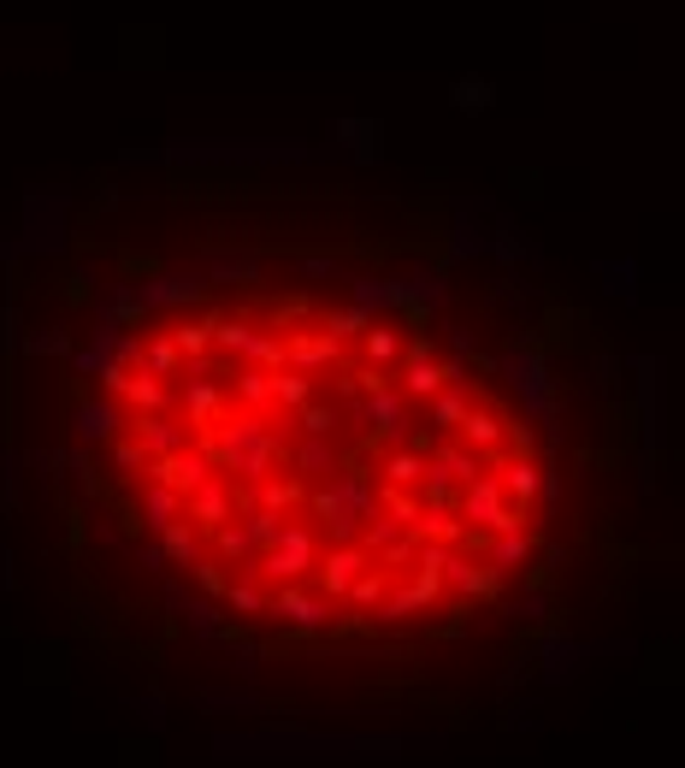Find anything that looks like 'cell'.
Wrapping results in <instances>:
<instances>
[{
  "mask_svg": "<svg viewBox=\"0 0 685 768\" xmlns=\"http://www.w3.org/2000/svg\"><path fill=\"white\" fill-rule=\"evenodd\" d=\"M196 443L207 449L214 473H225L231 485H260L290 467V438L278 432L266 415H249V408H225L214 426H201Z\"/></svg>",
  "mask_w": 685,
  "mask_h": 768,
  "instance_id": "obj_1",
  "label": "cell"
},
{
  "mask_svg": "<svg viewBox=\"0 0 685 768\" xmlns=\"http://www.w3.org/2000/svg\"><path fill=\"white\" fill-rule=\"evenodd\" d=\"M360 757V751H378V757H396L408 751L403 734H308V727H260V734H219V757Z\"/></svg>",
  "mask_w": 685,
  "mask_h": 768,
  "instance_id": "obj_2",
  "label": "cell"
},
{
  "mask_svg": "<svg viewBox=\"0 0 685 768\" xmlns=\"http://www.w3.org/2000/svg\"><path fill=\"white\" fill-rule=\"evenodd\" d=\"M301 502L314 509V520H326V545H355L360 527L378 515V485L373 473H337L331 485L319 479Z\"/></svg>",
  "mask_w": 685,
  "mask_h": 768,
  "instance_id": "obj_3",
  "label": "cell"
},
{
  "mask_svg": "<svg viewBox=\"0 0 685 768\" xmlns=\"http://www.w3.org/2000/svg\"><path fill=\"white\" fill-rule=\"evenodd\" d=\"M319 550H326V538H319L308 520H290V515H284L278 538H272V545H266L255 561H242L237 573H249V579H272V586H290V579H308V573H314Z\"/></svg>",
  "mask_w": 685,
  "mask_h": 768,
  "instance_id": "obj_4",
  "label": "cell"
},
{
  "mask_svg": "<svg viewBox=\"0 0 685 768\" xmlns=\"http://www.w3.org/2000/svg\"><path fill=\"white\" fill-rule=\"evenodd\" d=\"M503 372L514 379V390H520V408H526V415H538L549 432H556V385H549L544 355H538V349H526V343H508Z\"/></svg>",
  "mask_w": 685,
  "mask_h": 768,
  "instance_id": "obj_5",
  "label": "cell"
},
{
  "mask_svg": "<svg viewBox=\"0 0 685 768\" xmlns=\"http://www.w3.org/2000/svg\"><path fill=\"white\" fill-rule=\"evenodd\" d=\"M242 509H249V485H231L225 473L201 479L196 491L183 497V520H189L196 532H214V527H225V520H237Z\"/></svg>",
  "mask_w": 685,
  "mask_h": 768,
  "instance_id": "obj_6",
  "label": "cell"
},
{
  "mask_svg": "<svg viewBox=\"0 0 685 768\" xmlns=\"http://www.w3.org/2000/svg\"><path fill=\"white\" fill-rule=\"evenodd\" d=\"M331 597L326 591H314V586H301V579H290V586H278V591H266V615H278L284 627H296V632H319V627H331Z\"/></svg>",
  "mask_w": 685,
  "mask_h": 768,
  "instance_id": "obj_7",
  "label": "cell"
},
{
  "mask_svg": "<svg viewBox=\"0 0 685 768\" xmlns=\"http://www.w3.org/2000/svg\"><path fill=\"white\" fill-rule=\"evenodd\" d=\"M155 485H166V491H178V497H189L201 479H214V461H207V449L201 443H183V449H171V456H155L142 467Z\"/></svg>",
  "mask_w": 685,
  "mask_h": 768,
  "instance_id": "obj_8",
  "label": "cell"
},
{
  "mask_svg": "<svg viewBox=\"0 0 685 768\" xmlns=\"http://www.w3.org/2000/svg\"><path fill=\"white\" fill-rule=\"evenodd\" d=\"M355 426H367V438H403V426H408V397L396 385H378V390H367L355 408Z\"/></svg>",
  "mask_w": 685,
  "mask_h": 768,
  "instance_id": "obj_9",
  "label": "cell"
},
{
  "mask_svg": "<svg viewBox=\"0 0 685 768\" xmlns=\"http://www.w3.org/2000/svg\"><path fill=\"white\" fill-rule=\"evenodd\" d=\"M360 568H373V556L360 550V545H326L314 561V591H326L331 604H343V591H349V579Z\"/></svg>",
  "mask_w": 685,
  "mask_h": 768,
  "instance_id": "obj_10",
  "label": "cell"
},
{
  "mask_svg": "<svg viewBox=\"0 0 685 768\" xmlns=\"http://www.w3.org/2000/svg\"><path fill=\"white\" fill-rule=\"evenodd\" d=\"M437 579H444L449 591H461V597H497L503 591V573L490 568L485 556H467V550H449L444 568H437Z\"/></svg>",
  "mask_w": 685,
  "mask_h": 768,
  "instance_id": "obj_11",
  "label": "cell"
},
{
  "mask_svg": "<svg viewBox=\"0 0 685 768\" xmlns=\"http://www.w3.org/2000/svg\"><path fill=\"white\" fill-rule=\"evenodd\" d=\"M71 432H78V443H83V449L112 443V438L125 432V408L112 402V397H83L78 408H71Z\"/></svg>",
  "mask_w": 685,
  "mask_h": 768,
  "instance_id": "obj_12",
  "label": "cell"
},
{
  "mask_svg": "<svg viewBox=\"0 0 685 768\" xmlns=\"http://www.w3.org/2000/svg\"><path fill=\"white\" fill-rule=\"evenodd\" d=\"M437 597H444V579L437 573H420V568H408V579L396 591H385V615H378V621H408V615H426Z\"/></svg>",
  "mask_w": 685,
  "mask_h": 768,
  "instance_id": "obj_13",
  "label": "cell"
},
{
  "mask_svg": "<svg viewBox=\"0 0 685 768\" xmlns=\"http://www.w3.org/2000/svg\"><path fill=\"white\" fill-rule=\"evenodd\" d=\"M331 148L349 166H373L385 154V124L378 119H331Z\"/></svg>",
  "mask_w": 685,
  "mask_h": 768,
  "instance_id": "obj_14",
  "label": "cell"
},
{
  "mask_svg": "<svg viewBox=\"0 0 685 768\" xmlns=\"http://www.w3.org/2000/svg\"><path fill=\"white\" fill-rule=\"evenodd\" d=\"M337 355H343V343L337 337H326V331H296V337H284V367L290 372H326V367H337Z\"/></svg>",
  "mask_w": 685,
  "mask_h": 768,
  "instance_id": "obj_15",
  "label": "cell"
},
{
  "mask_svg": "<svg viewBox=\"0 0 685 768\" xmlns=\"http://www.w3.org/2000/svg\"><path fill=\"white\" fill-rule=\"evenodd\" d=\"M201 296H207V272H189V267L183 272H155L142 285V302L148 308H196Z\"/></svg>",
  "mask_w": 685,
  "mask_h": 768,
  "instance_id": "obj_16",
  "label": "cell"
},
{
  "mask_svg": "<svg viewBox=\"0 0 685 768\" xmlns=\"http://www.w3.org/2000/svg\"><path fill=\"white\" fill-rule=\"evenodd\" d=\"M178 408H183V426H214L225 408H231V397H225V379H214V372H207V379H183V390H178Z\"/></svg>",
  "mask_w": 685,
  "mask_h": 768,
  "instance_id": "obj_17",
  "label": "cell"
},
{
  "mask_svg": "<svg viewBox=\"0 0 685 768\" xmlns=\"http://www.w3.org/2000/svg\"><path fill=\"white\" fill-rule=\"evenodd\" d=\"M125 432L142 443V456L155 461V456H171V449H183L189 443V426L183 420H171V415H130L125 420Z\"/></svg>",
  "mask_w": 685,
  "mask_h": 768,
  "instance_id": "obj_18",
  "label": "cell"
},
{
  "mask_svg": "<svg viewBox=\"0 0 685 768\" xmlns=\"http://www.w3.org/2000/svg\"><path fill=\"white\" fill-rule=\"evenodd\" d=\"M490 473H497V485H503V497L508 502H538V491H544V467L532 461V456H503L497 467H490Z\"/></svg>",
  "mask_w": 685,
  "mask_h": 768,
  "instance_id": "obj_19",
  "label": "cell"
},
{
  "mask_svg": "<svg viewBox=\"0 0 685 768\" xmlns=\"http://www.w3.org/2000/svg\"><path fill=\"white\" fill-rule=\"evenodd\" d=\"M290 473H296L301 485L331 479V473H337V443H331V438H301V443H290Z\"/></svg>",
  "mask_w": 685,
  "mask_h": 768,
  "instance_id": "obj_20",
  "label": "cell"
},
{
  "mask_svg": "<svg viewBox=\"0 0 685 768\" xmlns=\"http://www.w3.org/2000/svg\"><path fill=\"white\" fill-rule=\"evenodd\" d=\"M225 397H231V408H249V415H260V408H272V372L266 367H231L225 372Z\"/></svg>",
  "mask_w": 685,
  "mask_h": 768,
  "instance_id": "obj_21",
  "label": "cell"
},
{
  "mask_svg": "<svg viewBox=\"0 0 685 768\" xmlns=\"http://www.w3.org/2000/svg\"><path fill=\"white\" fill-rule=\"evenodd\" d=\"M119 397L137 408V415H171V385L160 379V372H148V367H130Z\"/></svg>",
  "mask_w": 685,
  "mask_h": 768,
  "instance_id": "obj_22",
  "label": "cell"
},
{
  "mask_svg": "<svg viewBox=\"0 0 685 768\" xmlns=\"http://www.w3.org/2000/svg\"><path fill=\"white\" fill-rule=\"evenodd\" d=\"M461 532H467V520L455 515V502H444V509H431V502H420V515H414V527L408 538H426V545H461Z\"/></svg>",
  "mask_w": 685,
  "mask_h": 768,
  "instance_id": "obj_23",
  "label": "cell"
},
{
  "mask_svg": "<svg viewBox=\"0 0 685 768\" xmlns=\"http://www.w3.org/2000/svg\"><path fill=\"white\" fill-rule=\"evenodd\" d=\"M95 313H101V326H130V331H142V320H148L142 285H112L101 302H95Z\"/></svg>",
  "mask_w": 685,
  "mask_h": 768,
  "instance_id": "obj_24",
  "label": "cell"
},
{
  "mask_svg": "<svg viewBox=\"0 0 685 768\" xmlns=\"http://www.w3.org/2000/svg\"><path fill=\"white\" fill-rule=\"evenodd\" d=\"M449 107L461 112V119L490 112V107H497V78H485V71H461V78L449 83Z\"/></svg>",
  "mask_w": 685,
  "mask_h": 768,
  "instance_id": "obj_25",
  "label": "cell"
},
{
  "mask_svg": "<svg viewBox=\"0 0 685 768\" xmlns=\"http://www.w3.org/2000/svg\"><path fill=\"white\" fill-rule=\"evenodd\" d=\"M532 556H538V545H532L526 527H520V532H490V538H485V561H490L497 573H520Z\"/></svg>",
  "mask_w": 685,
  "mask_h": 768,
  "instance_id": "obj_26",
  "label": "cell"
},
{
  "mask_svg": "<svg viewBox=\"0 0 685 768\" xmlns=\"http://www.w3.org/2000/svg\"><path fill=\"white\" fill-rule=\"evenodd\" d=\"M301 497H308V485H301V479H284V473H272V479L249 485V509H272V515L301 509Z\"/></svg>",
  "mask_w": 685,
  "mask_h": 768,
  "instance_id": "obj_27",
  "label": "cell"
},
{
  "mask_svg": "<svg viewBox=\"0 0 685 768\" xmlns=\"http://www.w3.org/2000/svg\"><path fill=\"white\" fill-rule=\"evenodd\" d=\"M178 515H183V497L148 479V485H142V497H137V527L160 532V527H171V520H178Z\"/></svg>",
  "mask_w": 685,
  "mask_h": 768,
  "instance_id": "obj_28",
  "label": "cell"
},
{
  "mask_svg": "<svg viewBox=\"0 0 685 768\" xmlns=\"http://www.w3.org/2000/svg\"><path fill=\"white\" fill-rule=\"evenodd\" d=\"M455 438H461L467 449H479V456H490V449L503 443V415H490V408H467L461 426H455Z\"/></svg>",
  "mask_w": 685,
  "mask_h": 768,
  "instance_id": "obj_29",
  "label": "cell"
},
{
  "mask_svg": "<svg viewBox=\"0 0 685 768\" xmlns=\"http://www.w3.org/2000/svg\"><path fill=\"white\" fill-rule=\"evenodd\" d=\"M378 473H385L390 491H414V485H420V473H426V456L403 443V449H390V456H385V467H378Z\"/></svg>",
  "mask_w": 685,
  "mask_h": 768,
  "instance_id": "obj_30",
  "label": "cell"
},
{
  "mask_svg": "<svg viewBox=\"0 0 685 768\" xmlns=\"http://www.w3.org/2000/svg\"><path fill=\"white\" fill-rule=\"evenodd\" d=\"M171 609H183V615H189V627H196L207 645H219V639H225V615L214 609V597H189V591H178V604H171Z\"/></svg>",
  "mask_w": 685,
  "mask_h": 768,
  "instance_id": "obj_31",
  "label": "cell"
},
{
  "mask_svg": "<svg viewBox=\"0 0 685 768\" xmlns=\"http://www.w3.org/2000/svg\"><path fill=\"white\" fill-rule=\"evenodd\" d=\"M155 538H160V550H166V561H178V568H189V561H196V556H201V532H196V527H189V520H183V515H178V520H171V527H160Z\"/></svg>",
  "mask_w": 685,
  "mask_h": 768,
  "instance_id": "obj_32",
  "label": "cell"
},
{
  "mask_svg": "<svg viewBox=\"0 0 685 768\" xmlns=\"http://www.w3.org/2000/svg\"><path fill=\"white\" fill-rule=\"evenodd\" d=\"M214 320H219V313H201V320H178L166 331L171 343H178L183 361H189V355H214Z\"/></svg>",
  "mask_w": 685,
  "mask_h": 768,
  "instance_id": "obj_33",
  "label": "cell"
},
{
  "mask_svg": "<svg viewBox=\"0 0 685 768\" xmlns=\"http://www.w3.org/2000/svg\"><path fill=\"white\" fill-rule=\"evenodd\" d=\"M201 272L214 278V285H260V260L255 255H214Z\"/></svg>",
  "mask_w": 685,
  "mask_h": 768,
  "instance_id": "obj_34",
  "label": "cell"
},
{
  "mask_svg": "<svg viewBox=\"0 0 685 768\" xmlns=\"http://www.w3.org/2000/svg\"><path fill=\"white\" fill-rule=\"evenodd\" d=\"M385 591H390V573H385V568H360V573L349 579V591H343V604L378 609V604H385Z\"/></svg>",
  "mask_w": 685,
  "mask_h": 768,
  "instance_id": "obj_35",
  "label": "cell"
},
{
  "mask_svg": "<svg viewBox=\"0 0 685 768\" xmlns=\"http://www.w3.org/2000/svg\"><path fill=\"white\" fill-rule=\"evenodd\" d=\"M272 402L284 408V415H296L301 402H314V379H308V372L278 367V372H272Z\"/></svg>",
  "mask_w": 685,
  "mask_h": 768,
  "instance_id": "obj_36",
  "label": "cell"
},
{
  "mask_svg": "<svg viewBox=\"0 0 685 768\" xmlns=\"http://www.w3.org/2000/svg\"><path fill=\"white\" fill-rule=\"evenodd\" d=\"M360 349H367V367H396V361H403V337H396L390 326H367V331H360Z\"/></svg>",
  "mask_w": 685,
  "mask_h": 768,
  "instance_id": "obj_37",
  "label": "cell"
},
{
  "mask_svg": "<svg viewBox=\"0 0 685 768\" xmlns=\"http://www.w3.org/2000/svg\"><path fill=\"white\" fill-rule=\"evenodd\" d=\"M225 609L231 615H266V591H260V579H249V573H237V579H225Z\"/></svg>",
  "mask_w": 685,
  "mask_h": 768,
  "instance_id": "obj_38",
  "label": "cell"
},
{
  "mask_svg": "<svg viewBox=\"0 0 685 768\" xmlns=\"http://www.w3.org/2000/svg\"><path fill=\"white\" fill-rule=\"evenodd\" d=\"M207 538H214L219 561H237V568H242V561H255V545H249V532H242V520H225V527H214Z\"/></svg>",
  "mask_w": 685,
  "mask_h": 768,
  "instance_id": "obj_39",
  "label": "cell"
},
{
  "mask_svg": "<svg viewBox=\"0 0 685 768\" xmlns=\"http://www.w3.org/2000/svg\"><path fill=\"white\" fill-rule=\"evenodd\" d=\"M373 326V313L367 308H326V313H319V331H326V337H337V343H343V337H360V331H367Z\"/></svg>",
  "mask_w": 685,
  "mask_h": 768,
  "instance_id": "obj_40",
  "label": "cell"
},
{
  "mask_svg": "<svg viewBox=\"0 0 685 768\" xmlns=\"http://www.w3.org/2000/svg\"><path fill=\"white\" fill-rule=\"evenodd\" d=\"M142 367L160 372V379H171V372L183 367V355H178V343H171L166 331H155V337H142Z\"/></svg>",
  "mask_w": 685,
  "mask_h": 768,
  "instance_id": "obj_41",
  "label": "cell"
},
{
  "mask_svg": "<svg viewBox=\"0 0 685 768\" xmlns=\"http://www.w3.org/2000/svg\"><path fill=\"white\" fill-rule=\"evenodd\" d=\"M107 461H112V473H119V479H142V467H148L142 443L130 438V432H119V438L107 443Z\"/></svg>",
  "mask_w": 685,
  "mask_h": 768,
  "instance_id": "obj_42",
  "label": "cell"
},
{
  "mask_svg": "<svg viewBox=\"0 0 685 768\" xmlns=\"http://www.w3.org/2000/svg\"><path fill=\"white\" fill-rule=\"evenodd\" d=\"M544 657H549V680H567V674H579L585 668V657H592V650H585V645H567V639H549L544 645Z\"/></svg>",
  "mask_w": 685,
  "mask_h": 768,
  "instance_id": "obj_43",
  "label": "cell"
},
{
  "mask_svg": "<svg viewBox=\"0 0 685 768\" xmlns=\"http://www.w3.org/2000/svg\"><path fill=\"white\" fill-rule=\"evenodd\" d=\"M260 326L255 320H237V313H231V320H225V313H219V320H214V349H225V355H242V349H249V337H255Z\"/></svg>",
  "mask_w": 685,
  "mask_h": 768,
  "instance_id": "obj_44",
  "label": "cell"
},
{
  "mask_svg": "<svg viewBox=\"0 0 685 768\" xmlns=\"http://www.w3.org/2000/svg\"><path fill=\"white\" fill-rule=\"evenodd\" d=\"M378 515H390L396 520V527H414V515H420V497H414V491H390V485H378Z\"/></svg>",
  "mask_w": 685,
  "mask_h": 768,
  "instance_id": "obj_45",
  "label": "cell"
},
{
  "mask_svg": "<svg viewBox=\"0 0 685 768\" xmlns=\"http://www.w3.org/2000/svg\"><path fill=\"white\" fill-rule=\"evenodd\" d=\"M296 426H301V438H331L337 432V408L331 402H301Z\"/></svg>",
  "mask_w": 685,
  "mask_h": 768,
  "instance_id": "obj_46",
  "label": "cell"
},
{
  "mask_svg": "<svg viewBox=\"0 0 685 768\" xmlns=\"http://www.w3.org/2000/svg\"><path fill=\"white\" fill-rule=\"evenodd\" d=\"M242 361H249V367H266V372H278V367H284V337L255 331V337H249V349H242Z\"/></svg>",
  "mask_w": 685,
  "mask_h": 768,
  "instance_id": "obj_47",
  "label": "cell"
},
{
  "mask_svg": "<svg viewBox=\"0 0 685 768\" xmlns=\"http://www.w3.org/2000/svg\"><path fill=\"white\" fill-rule=\"evenodd\" d=\"M278 527H284V515H272V509H242V532H249V545H255V556L278 538Z\"/></svg>",
  "mask_w": 685,
  "mask_h": 768,
  "instance_id": "obj_48",
  "label": "cell"
},
{
  "mask_svg": "<svg viewBox=\"0 0 685 768\" xmlns=\"http://www.w3.org/2000/svg\"><path fill=\"white\" fill-rule=\"evenodd\" d=\"M597 278H608V290H621V302H633V296H638V285H633L638 267H633V260H597Z\"/></svg>",
  "mask_w": 685,
  "mask_h": 768,
  "instance_id": "obj_49",
  "label": "cell"
},
{
  "mask_svg": "<svg viewBox=\"0 0 685 768\" xmlns=\"http://www.w3.org/2000/svg\"><path fill=\"white\" fill-rule=\"evenodd\" d=\"M189 568H196V586H201V597H219V591H225V579H231V573H225V561H219V556H196V561H189Z\"/></svg>",
  "mask_w": 685,
  "mask_h": 768,
  "instance_id": "obj_50",
  "label": "cell"
},
{
  "mask_svg": "<svg viewBox=\"0 0 685 768\" xmlns=\"http://www.w3.org/2000/svg\"><path fill=\"white\" fill-rule=\"evenodd\" d=\"M467 255H485V231L479 225H455V242H449V260H467Z\"/></svg>",
  "mask_w": 685,
  "mask_h": 768,
  "instance_id": "obj_51",
  "label": "cell"
},
{
  "mask_svg": "<svg viewBox=\"0 0 685 768\" xmlns=\"http://www.w3.org/2000/svg\"><path fill=\"white\" fill-rule=\"evenodd\" d=\"M378 568L385 573H396V568H414V538L403 532V538H390L385 550H378Z\"/></svg>",
  "mask_w": 685,
  "mask_h": 768,
  "instance_id": "obj_52",
  "label": "cell"
},
{
  "mask_svg": "<svg viewBox=\"0 0 685 768\" xmlns=\"http://www.w3.org/2000/svg\"><path fill=\"white\" fill-rule=\"evenodd\" d=\"M485 249L497 255V260H508V267H514V260L526 255V242H520V231H508V225H503V231H490V237H485Z\"/></svg>",
  "mask_w": 685,
  "mask_h": 768,
  "instance_id": "obj_53",
  "label": "cell"
},
{
  "mask_svg": "<svg viewBox=\"0 0 685 768\" xmlns=\"http://www.w3.org/2000/svg\"><path fill=\"white\" fill-rule=\"evenodd\" d=\"M78 343H71V331L66 326H53V331H36L30 337V355H71Z\"/></svg>",
  "mask_w": 685,
  "mask_h": 768,
  "instance_id": "obj_54",
  "label": "cell"
},
{
  "mask_svg": "<svg viewBox=\"0 0 685 768\" xmlns=\"http://www.w3.org/2000/svg\"><path fill=\"white\" fill-rule=\"evenodd\" d=\"M301 278H337V255H301Z\"/></svg>",
  "mask_w": 685,
  "mask_h": 768,
  "instance_id": "obj_55",
  "label": "cell"
},
{
  "mask_svg": "<svg viewBox=\"0 0 685 768\" xmlns=\"http://www.w3.org/2000/svg\"><path fill=\"white\" fill-rule=\"evenodd\" d=\"M201 698H207V704H231V709H260L249 691H201Z\"/></svg>",
  "mask_w": 685,
  "mask_h": 768,
  "instance_id": "obj_56",
  "label": "cell"
},
{
  "mask_svg": "<svg viewBox=\"0 0 685 768\" xmlns=\"http://www.w3.org/2000/svg\"><path fill=\"white\" fill-rule=\"evenodd\" d=\"M36 467H42L48 479H60V473H66V449H42V456H36Z\"/></svg>",
  "mask_w": 685,
  "mask_h": 768,
  "instance_id": "obj_57",
  "label": "cell"
},
{
  "mask_svg": "<svg viewBox=\"0 0 685 768\" xmlns=\"http://www.w3.org/2000/svg\"><path fill=\"white\" fill-rule=\"evenodd\" d=\"M142 568H166V550H160V538H148V545H142Z\"/></svg>",
  "mask_w": 685,
  "mask_h": 768,
  "instance_id": "obj_58",
  "label": "cell"
},
{
  "mask_svg": "<svg viewBox=\"0 0 685 768\" xmlns=\"http://www.w3.org/2000/svg\"><path fill=\"white\" fill-rule=\"evenodd\" d=\"M597 379H603V385H621V361H608V355H597Z\"/></svg>",
  "mask_w": 685,
  "mask_h": 768,
  "instance_id": "obj_59",
  "label": "cell"
},
{
  "mask_svg": "<svg viewBox=\"0 0 685 768\" xmlns=\"http://www.w3.org/2000/svg\"><path fill=\"white\" fill-rule=\"evenodd\" d=\"M0 591H12V556L0 550Z\"/></svg>",
  "mask_w": 685,
  "mask_h": 768,
  "instance_id": "obj_60",
  "label": "cell"
}]
</instances>
